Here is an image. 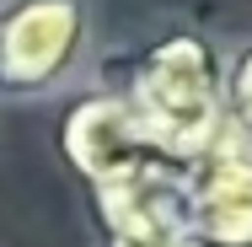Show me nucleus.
<instances>
[{
  "label": "nucleus",
  "mask_w": 252,
  "mask_h": 247,
  "mask_svg": "<svg viewBox=\"0 0 252 247\" xmlns=\"http://www.w3.org/2000/svg\"><path fill=\"white\" fill-rule=\"evenodd\" d=\"M124 97L151 145L183 172L225 129V59L204 33H166L140 49Z\"/></svg>",
  "instance_id": "nucleus-1"
},
{
  "label": "nucleus",
  "mask_w": 252,
  "mask_h": 247,
  "mask_svg": "<svg viewBox=\"0 0 252 247\" xmlns=\"http://www.w3.org/2000/svg\"><path fill=\"white\" fill-rule=\"evenodd\" d=\"M92 54L86 0H5L0 5V97L38 102L75 81Z\"/></svg>",
  "instance_id": "nucleus-2"
},
{
  "label": "nucleus",
  "mask_w": 252,
  "mask_h": 247,
  "mask_svg": "<svg viewBox=\"0 0 252 247\" xmlns=\"http://www.w3.org/2000/svg\"><path fill=\"white\" fill-rule=\"evenodd\" d=\"M59 150L70 161V172L86 183V194H107V188L140 183L156 172H177L151 145L145 124L134 118L124 92H92V97L70 102L59 118Z\"/></svg>",
  "instance_id": "nucleus-3"
},
{
  "label": "nucleus",
  "mask_w": 252,
  "mask_h": 247,
  "mask_svg": "<svg viewBox=\"0 0 252 247\" xmlns=\"http://www.w3.org/2000/svg\"><path fill=\"white\" fill-rule=\"evenodd\" d=\"M183 215L193 247H252V140L231 124L183 167Z\"/></svg>",
  "instance_id": "nucleus-4"
},
{
  "label": "nucleus",
  "mask_w": 252,
  "mask_h": 247,
  "mask_svg": "<svg viewBox=\"0 0 252 247\" xmlns=\"http://www.w3.org/2000/svg\"><path fill=\"white\" fill-rule=\"evenodd\" d=\"M225 124L252 140V43L225 54Z\"/></svg>",
  "instance_id": "nucleus-5"
},
{
  "label": "nucleus",
  "mask_w": 252,
  "mask_h": 247,
  "mask_svg": "<svg viewBox=\"0 0 252 247\" xmlns=\"http://www.w3.org/2000/svg\"><path fill=\"white\" fill-rule=\"evenodd\" d=\"M97 247H193V242H140V237H97Z\"/></svg>",
  "instance_id": "nucleus-6"
}]
</instances>
